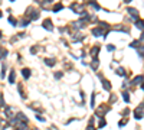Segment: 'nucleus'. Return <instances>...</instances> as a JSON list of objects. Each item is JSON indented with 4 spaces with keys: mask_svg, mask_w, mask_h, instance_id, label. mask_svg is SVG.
I'll list each match as a JSON object with an SVG mask.
<instances>
[{
    "mask_svg": "<svg viewBox=\"0 0 144 130\" xmlns=\"http://www.w3.org/2000/svg\"><path fill=\"white\" fill-rule=\"evenodd\" d=\"M42 26H43L46 30H49V32H50V30H53V23H52V20H50V19H45V20H43V23H42Z\"/></svg>",
    "mask_w": 144,
    "mask_h": 130,
    "instance_id": "1",
    "label": "nucleus"
},
{
    "mask_svg": "<svg viewBox=\"0 0 144 130\" xmlns=\"http://www.w3.org/2000/svg\"><path fill=\"white\" fill-rule=\"evenodd\" d=\"M71 9H72L74 12L79 13V14H84V13H85V9H84V7H81V6H78V4H72V6H71Z\"/></svg>",
    "mask_w": 144,
    "mask_h": 130,
    "instance_id": "2",
    "label": "nucleus"
},
{
    "mask_svg": "<svg viewBox=\"0 0 144 130\" xmlns=\"http://www.w3.org/2000/svg\"><path fill=\"white\" fill-rule=\"evenodd\" d=\"M101 82H102V87H104V90H107V91H110V90H111V82H110L108 80H105V78H101Z\"/></svg>",
    "mask_w": 144,
    "mask_h": 130,
    "instance_id": "3",
    "label": "nucleus"
},
{
    "mask_svg": "<svg viewBox=\"0 0 144 130\" xmlns=\"http://www.w3.org/2000/svg\"><path fill=\"white\" fill-rule=\"evenodd\" d=\"M92 35H94V36H102V35H104V29H101V27H94V29H92Z\"/></svg>",
    "mask_w": 144,
    "mask_h": 130,
    "instance_id": "4",
    "label": "nucleus"
},
{
    "mask_svg": "<svg viewBox=\"0 0 144 130\" xmlns=\"http://www.w3.org/2000/svg\"><path fill=\"white\" fill-rule=\"evenodd\" d=\"M4 114H6V117L12 119V117L14 116V113H13V109H12V107H6V109H4Z\"/></svg>",
    "mask_w": 144,
    "mask_h": 130,
    "instance_id": "5",
    "label": "nucleus"
},
{
    "mask_svg": "<svg viewBox=\"0 0 144 130\" xmlns=\"http://www.w3.org/2000/svg\"><path fill=\"white\" fill-rule=\"evenodd\" d=\"M128 13H130L131 16H134V20H138V12H137L136 9H133V7H128Z\"/></svg>",
    "mask_w": 144,
    "mask_h": 130,
    "instance_id": "6",
    "label": "nucleus"
},
{
    "mask_svg": "<svg viewBox=\"0 0 144 130\" xmlns=\"http://www.w3.org/2000/svg\"><path fill=\"white\" fill-rule=\"evenodd\" d=\"M143 116H144V113L141 111V107L140 109H137L136 111H134V117L137 119V120H140V119H143Z\"/></svg>",
    "mask_w": 144,
    "mask_h": 130,
    "instance_id": "7",
    "label": "nucleus"
},
{
    "mask_svg": "<svg viewBox=\"0 0 144 130\" xmlns=\"http://www.w3.org/2000/svg\"><path fill=\"white\" fill-rule=\"evenodd\" d=\"M141 81H144V77H143V75H138L137 78H134V80L131 81V84L134 85V84H138V82H141Z\"/></svg>",
    "mask_w": 144,
    "mask_h": 130,
    "instance_id": "8",
    "label": "nucleus"
},
{
    "mask_svg": "<svg viewBox=\"0 0 144 130\" xmlns=\"http://www.w3.org/2000/svg\"><path fill=\"white\" fill-rule=\"evenodd\" d=\"M98 52H100V46H94V48L91 49V55H92L94 58H95V56L98 55Z\"/></svg>",
    "mask_w": 144,
    "mask_h": 130,
    "instance_id": "9",
    "label": "nucleus"
},
{
    "mask_svg": "<svg viewBox=\"0 0 144 130\" xmlns=\"http://www.w3.org/2000/svg\"><path fill=\"white\" fill-rule=\"evenodd\" d=\"M22 75H23L25 78H29V77H30V69H27V68H23V69H22Z\"/></svg>",
    "mask_w": 144,
    "mask_h": 130,
    "instance_id": "10",
    "label": "nucleus"
},
{
    "mask_svg": "<svg viewBox=\"0 0 144 130\" xmlns=\"http://www.w3.org/2000/svg\"><path fill=\"white\" fill-rule=\"evenodd\" d=\"M98 65H100V61L95 58L94 61H92V64H91V67H92V69H98Z\"/></svg>",
    "mask_w": 144,
    "mask_h": 130,
    "instance_id": "11",
    "label": "nucleus"
},
{
    "mask_svg": "<svg viewBox=\"0 0 144 130\" xmlns=\"http://www.w3.org/2000/svg\"><path fill=\"white\" fill-rule=\"evenodd\" d=\"M14 81H16V78H14V71H12L10 75H9V82H10V84H14Z\"/></svg>",
    "mask_w": 144,
    "mask_h": 130,
    "instance_id": "12",
    "label": "nucleus"
},
{
    "mask_svg": "<svg viewBox=\"0 0 144 130\" xmlns=\"http://www.w3.org/2000/svg\"><path fill=\"white\" fill-rule=\"evenodd\" d=\"M123 97H124V101H125V103H130V94H128L127 91L123 93Z\"/></svg>",
    "mask_w": 144,
    "mask_h": 130,
    "instance_id": "13",
    "label": "nucleus"
},
{
    "mask_svg": "<svg viewBox=\"0 0 144 130\" xmlns=\"http://www.w3.org/2000/svg\"><path fill=\"white\" fill-rule=\"evenodd\" d=\"M45 64H48V67H53V64H55V59H45Z\"/></svg>",
    "mask_w": 144,
    "mask_h": 130,
    "instance_id": "14",
    "label": "nucleus"
},
{
    "mask_svg": "<svg viewBox=\"0 0 144 130\" xmlns=\"http://www.w3.org/2000/svg\"><path fill=\"white\" fill-rule=\"evenodd\" d=\"M136 26L140 27V29H144V22L143 20H137V22H136Z\"/></svg>",
    "mask_w": 144,
    "mask_h": 130,
    "instance_id": "15",
    "label": "nucleus"
},
{
    "mask_svg": "<svg viewBox=\"0 0 144 130\" xmlns=\"http://www.w3.org/2000/svg\"><path fill=\"white\" fill-rule=\"evenodd\" d=\"M130 46H131V48H137V46H140V41H134V42H131Z\"/></svg>",
    "mask_w": 144,
    "mask_h": 130,
    "instance_id": "16",
    "label": "nucleus"
},
{
    "mask_svg": "<svg viewBox=\"0 0 144 130\" xmlns=\"http://www.w3.org/2000/svg\"><path fill=\"white\" fill-rule=\"evenodd\" d=\"M62 9V4H55V7H53V12H59Z\"/></svg>",
    "mask_w": 144,
    "mask_h": 130,
    "instance_id": "17",
    "label": "nucleus"
},
{
    "mask_svg": "<svg viewBox=\"0 0 144 130\" xmlns=\"http://www.w3.org/2000/svg\"><path fill=\"white\" fill-rule=\"evenodd\" d=\"M117 74H118V75H125V71H124L123 68H118V69H117Z\"/></svg>",
    "mask_w": 144,
    "mask_h": 130,
    "instance_id": "18",
    "label": "nucleus"
},
{
    "mask_svg": "<svg viewBox=\"0 0 144 130\" xmlns=\"http://www.w3.org/2000/svg\"><path fill=\"white\" fill-rule=\"evenodd\" d=\"M4 56H7V51H0V59H3Z\"/></svg>",
    "mask_w": 144,
    "mask_h": 130,
    "instance_id": "19",
    "label": "nucleus"
},
{
    "mask_svg": "<svg viewBox=\"0 0 144 130\" xmlns=\"http://www.w3.org/2000/svg\"><path fill=\"white\" fill-rule=\"evenodd\" d=\"M138 54H140V56H144V46L138 48Z\"/></svg>",
    "mask_w": 144,
    "mask_h": 130,
    "instance_id": "20",
    "label": "nucleus"
},
{
    "mask_svg": "<svg viewBox=\"0 0 144 130\" xmlns=\"http://www.w3.org/2000/svg\"><path fill=\"white\" fill-rule=\"evenodd\" d=\"M20 25H22V26H27V25H29V19H26V20H22V22H20Z\"/></svg>",
    "mask_w": 144,
    "mask_h": 130,
    "instance_id": "21",
    "label": "nucleus"
},
{
    "mask_svg": "<svg viewBox=\"0 0 144 130\" xmlns=\"http://www.w3.org/2000/svg\"><path fill=\"white\" fill-rule=\"evenodd\" d=\"M91 107H95V94H92V100H91Z\"/></svg>",
    "mask_w": 144,
    "mask_h": 130,
    "instance_id": "22",
    "label": "nucleus"
},
{
    "mask_svg": "<svg viewBox=\"0 0 144 130\" xmlns=\"http://www.w3.org/2000/svg\"><path fill=\"white\" fill-rule=\"evenodd\" d=\"M104 126H105V120H104V119H102V120H101V122H100V124H98V127H100V129H101V127H104Z\"/></svg>",
    "mask_w": 144,
    "mask_h": 130,
    "instance_id": "23",
    "label": "nucleus"
},
{
    "mask_svg": "<svg viewBox=\"0 0 144 130\" xmlns=\"http://www.w3.org/2000/svg\"><path fill=\"white\" fill-rule=\"evenodd\" d=\"M87 130H95V127H94V124H92V122L88 124V127H87Z\"/></svg>",
    "mask_w": 144,
    "mask_h": 130,
    "instance_id": "24",
    "label": "nucleus"
},
{
    "mask_svg": "<svg viewBox=\"0 0 144 130\" xmlns=\"http://www.w3.org/2000/svg\"><path fill=\"white\" fill-rule=\"evenodd\" d=\"M9 22H10L12 25H17V22H16V20H14L13 17H9Z\"/></svg>",
    "mask_w": 144,
    "mask_h": 130,
    "instance_id": "25",
    "label": "nucleus"
},
{
    "mask_svg": "<svg viewBox=\"0 0 144 130\" xmlns=\"http://www.w3.org/2000/svg\"><path fill=\"white\" fill-rule=\"evenodd\" d=\"M107 49H108V51H114V49H115V46H114V45H108V46H107Z\"/></svg>",
    "mask_w": 144,
    "mask_h": 130,
    "instance_id": "26",
    "label": "nucleus"
},
{
    "mask_svg": "<svg viewBox=\"0 0 144 130\" xmlns=\"http://www.w3.org/2000/svg\"><path fill=\"white\" fill-rule=\"evenodd\" d=\"M61 77H62V72H56V74H55V78H58V80H59Z\"/></svg>",
    "mask_w": 144,
    "mask_h": 130,
    "instance_id": "27",
    "label": "nucleus"
},
{
    "mask_svg": "<svg viewBox=\"0 0 144 130\" xmlns=\"http://www.w3.org/2000/svg\"><path fill=\"white\" fill-rule=\"evenodd\" d=\"M36 117H38V120H40V122H45V119H43V117H40V116H36Z\"/></svg>",
    "mask_w": 144,
    "mask_h": 130,
    "instance_id": "28",
    "label": "nucleus"
},
{
    "mask_svg": "<svg viewBox=\"0 0 144 130\" xmlns=\"http://www.w3.org/2000/svg\"><path fill=\"white\" fill-rule=\"evenodd\" d=\"M141 90L144 91V81H143V84H141Z\"/></svg>",
    "mask_w": 144,
    "mask_h": 130,
    "instance_id": "29",
    "label": "nucleus"
},
{
    "mask_svg": "<svg viewBox=\"0 0 144 130\" xmlns=\"http://www.w3.org/2000/svg\"><path fill=\"white\" fill-rule=\"evenodd\" d=\"M45 1H46V3H50V1H53V0H45Z\"/></svg>",
    "mask_w": 144,
    "mask_h": 130,
    "instance_id": "30",
    "label": "nucleus"
},
{
    "mask_svg": "<svg viewBox=\"0 0 144 130\" xmlns=\"http://www.w3.org/2000/svg\"><path fill=\"white\" fill-rule=\"evenodd\" d=\"M124 1H125V3H130V1H131V0H124Z\"/></svg>",
    "mask_w": 144,
    "mask_h": 130,
    "instance_id": "31",
    "label": "nucleus"
},
{
    "mask_svg": "<svg viewBox=\"0 0 144 130\" xmlns=\"http://www.w3.org/2000/svg\"><path fill=\"white\" fill-rule=\"evenodd\" d=\"M0 17H1V12H0Z\"/></svg>",
    "mask_w": 144,
    "mask_h": 130,
    "instance_id": "32",
    "label": "nucleus"
},
{
    "mask_svg": "<svg viewBox=\"0 0 144 130\" xmlns=\"http://www.w3.org/2000/svg\"><path fill=\"white\" fill-rule=\"evenodd\" d=\"M0 36H1V33H0Z\"/></svg>",
    "mask_w": 144,
    "mask_h": 130,
    "instance_id": "33",
    "label": "nucleus"
},
{
    "mask_svg": "<svg viewBox=\"0 0 144 130\" xmlns=\"http://www.w3.org/2000/svg\"><path fill=\"white\" fill-rule=\"evenodd\" d=\"M10 1H13V0H10Z\"/></svg>",
    "mask_w": 144,
    "mask_h": 130,
    "instance_id": "34",
    "label": "nucleus"
},
{
    "mask_svg": "<svg viewBox=\"0 0 144 130\" xmlns=\"http://www.w3.org/2000/svg\"><path fill=\"white\" fill-rule=\"evenodd\" d=\"M17 130H19V129H17Z\"/></svg>",
    "mask_w": 144,
    "mask_h": 130,
    "instance_id": "35",
    "label": "nucleus"
}]
</instances>
